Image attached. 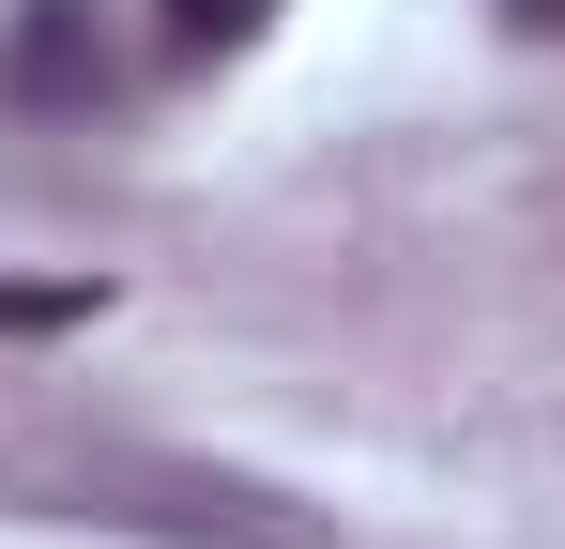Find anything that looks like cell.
Masks as SVG:
<instances>
[{
  "label": "cell",
  "instance_id": "cell-1",
  "mask_svg": "<svg viewBox=\"0 0 565 549\" xmlns=\"http://www.w3.org/2000/svg\"><path fill=\"white\" fill-rule=\"evenodd\" d=\"M0 77H15V107H107V77H122V46H107V0H15V31H0Z\"/></svg>",
  "mask_w": 565,
  "mask_h": 549
},
{
  "label": "cell",
  "instance_id": "cell-2",
  "mask_svg": "<svg viewBox=\"0 0 565 549\" xmlns=\"http://www.w3.org/2000/svg\"><path fill=\"white\" fill-rule=\"evenodd\" d=\"M153 15H169V46H184V62H230V46H260V31H276V0H153Z\"/></svg>",
  "mask_w": 565,
  "mask_h": 549
},
{
  "label": "cell",
  "instance_id": "cell-3",
  "mask_svg": "<svg viewBox=\"0 0 565 549\" xmlns=\"http://www.w3.org/2000/svg\"><path fill=\"white\" fill-rule=\"evenodd\" d=\"M46 321H93V290H0V336H46Z\"/></svg>",
  "mask_w": 565,
  "mask_h": 549
},
{
  "label": "cell",
  "instance_id": "cell-4",
  "mask_svg": "<svg viewBox=\"0 0 565 549\" xmlns=\"http://www.w3.org/2000/svg\"><path fill=\"white\" fill-rule=\"evenodd\" d=\"M504 31H535V46H565V0H504Z\"/></svg>",
  "mask_w": 565,
  "mask_h": 549
}]
</instances>
